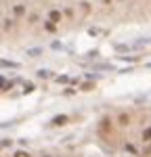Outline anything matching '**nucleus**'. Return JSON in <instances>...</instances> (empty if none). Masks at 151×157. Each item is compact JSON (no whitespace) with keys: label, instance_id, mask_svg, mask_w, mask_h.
<instances>
[{"label":"nucleus","instance_id":"nucleus-1","mask_svg":"<svg viewBox=\"0 0 151 157\" xmlns=\"http://www.w3.org/2000/svg\"><path fill=\"white\" fill-rule=\"evenodd\" d=\"M49 19H50V23H59V21H61V13H59V11H50Z\"/></svg>","mask_w":151,"mask_h":157},{"label":"nucleus","instance_id":"nucleus-2","mask_svg":"<svg viewBox=\"0 0 151 157\" xmlns=\"http://www.w3.org/2000/svg\"><path fill=\"white\" fill-rule=\"evenodd\" d=\"M65 121H67V115H57V118L52 119V124H55V126H63Z\"/></svg>","mask_w":151,"mask_h":157},{"label":"nucleus","instance_id":"nucleus-3","mask_svg":"<svg viewBox=\"0 0 151 157\" xmlns=\"http://www.w3.org/2000/svg\"><path fill=\"white\" fill-rule=\"evenodd\" d=\"M118 121H120L122 126H128V121H130V115H126V113H122V115L118 118Z\"/></svg>","mask_w":151,"mask_h":157},{"label":"nucleus","instance_id":"nucleus-4","mask_svg":"<svg viewBox=\"0 0 151 157\" xmlns=\"http://www.w3.org/2000/svg\"><path fill=\"white\" fill-rule=\"evenodd\" d=\"M143 140H151V128H145L143 130Z\"/></svg>","mask_w":151,"mask_h":157},{"label":"nucleus","instance_id":"nucleus-5","mask_svg":"<svg viewBox=\"0 0 151 157\" xmlns=\"http://www.w3.org/2000/svg\"><path fill=\"white\" fill-rule=\"evenodd\" d=\"M40 52H42L40 48H32V50H27V55H30V57H38Z\"/></svg>","mask_w":151,"mask_h":157},{"label":"nucleus","instance_id":"nucleus-6","mask_svg":"<svg viewBox=\"0 0 151 157\" xmlns=\"http://www.w3.org/2000/svg\"><path fill=\"white\" fill-rule=\"evenodd\" d=\"M0 67H17V63H11V61H0Z\"/></svg>","mask_w":151,"mask_h":157},{"label":"nucleus","instance_id":"nucleus-7","mask_svg":"<svg viewBox=\"0 0 151 157\" xmlns=\"http://www.w3.org/2000/svg\"><path fill=\"white\" fill-rule=\"evenodd\" d=\"M38 76H40V78H49V71H46V69H40Z\"/></svg>","mask_w":151,"mask_h":157},{"label":"nucleus","instance_id":"nucleus-8","mask_svg":"<svg viewBox=\"0 0 151 157\" xmlns=\"http://www.w3.org/2000/svg\"><path fill=\"white\" fill-rule=\"evenodd\" d=\"M15 15H23V6H15Z\"/></svg>","mask_w":151,"mask_h":157},{"label":"nucleus","instance_id":"nucleus-9","mask_svg":"<svg viewBox=\"0 0 151 157\" xmlns=\"http://www.w3.org/2000/svg\"><path fill=\"white\" fill-rule=\"evenodd\" d=\"M15 157H30V155H27L25 151H17V153H15Z\"/></svg>","mask_w":151,"mask_h":157},{"label":"nucleus","instance_id":"nucleus-10","mask_svg":"<svg viewBox=\"0 0 151 157\" xmlns=\"http://www.w3.org/2000/svg\"><path fill=\"white\" fill-rule=\"evenodd\" d=\"M90 88H93V84H90V82H86V84L82 86V90H90Z\"/></svg>","mask_w":151,"mask_h":157},{"label":"nucleus","instance_id":"nucleus-11","mask_svg":"<svg viewBox=\"0 0 151 157\" xmlns=\"http://www.w3.org/2000/svg\"><path fill=\"white\" fill-rule=\"evenodd\" d=\"M34 90V84H25V92H32Z\"/></svg>","mask_w":151,"mask_h":157},{"label":"nucleus","instance_id":"nucleus-12","mask_svg":"<svg viewBox=\"0 0 151 157\" xmlns=\"http://www.w3.org/2000/svg\"><path fill=\"white\" fill-rule=\"evenodd\" d=\"M4 86H8V84H6V80L0 76V88H4Z\"/></svg>","mask_w":151,"mask_h":157},{"label":"nucleus","instance_id":"nucleus-13","mask_svg":"<svg viewBox=\"0 0 151 157\" xmlns=\"http://www.w3.org/2000/svg\"><path fill=\"white\" fill-rule=\"evenodd\" d=\"M46 30L49 32H55V23H46Z\"/></svg>","mask_w":151,"mask_h":157},{"label":"nucleus","instance_id":"nucleus-14","mask_svg":"<svg viewBox=\"0 0 151 157\" xmlns=\"http://www.w3.org/2000/svg\"><path fill=\"white\" fill-rule=\"evenodd\" d=\"M42 157H50V155H42Z\"/></svg>","mask_w":151,"mask_h":157},{"label":"nucleus","instance_id":"nucleus-15","mask_svg":"<svg viewBox=\"0 0 151 157\" xmlns=\"http://www.w3.org/2000/svg\"><path fill=\"white\" fill-rule=\"evenodd\" d=\"M149 67H151V63H149Z\"/></svg>","mask_w":151,"mask_h":157}]
</instances>
